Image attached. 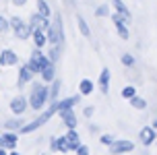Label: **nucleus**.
<instances>
[{
	"instance_id": "1",
	"label": "nucleus",
	"mask_w": 157,
	"mask_h": 155,
	"mask_svg": "<svg viewBox=\"0 0 157 155\" xmlns=\"http://www.w3.org/2000/svg\"><path fill=\"white\" fill-rule=\"evenodd\" d=\"M48 97H50L48 87H46V85H37V83H33L31 95H29V106H31V110H41L44 106H46Z\"/></svg>"
},
{
	"instance_id": "2",
	"label": "nucleus",
	"mask_w": 157,
	"mask_h": 155,
	"mask_svg": "<svg viewBox=\"0 0 157 155\" xmlns=\"http://www.w3.org/2000/svg\"><path fill=\"white\" fill-rule=\"evenodd\" d=\"M56 112H58V101H54V103L50 106V110H48V112H44V114H41L39 118H35V120H31L29 124H25L23 128H21V132H23V134H27V132H31V130H37L39 126H44V124H46L48 120H50V118L54 116Z\"/></svg>"
},
{
	"instance_id": "3",
	"label": "nucleus",
	"mask_w": 157,
	"mask_h": 155,
	"mask_svg": "<svg viewBox=\"0 0 157 155\" xmlns=\"http://www.w3.org/2000/svg\"><path fill=\"white\" fill-rule=\"evenodd\" d=\"M46 33H48V44H52V46L62 44L64 33H62V21H60V15L54 17V23H50V27H48Z\"/></svg>"
},
{
	"instance_id": "4",
	"label": "nucleus",
	"mask_w": 157,
	"mask_h": 155,
	"mask_svg": "<svg viewBox=\"0 0 157 155\" xmlns=\"http://www.w3.org/2000/svg\"><path fill=\"white\" fill-rule=\"evenodd\" d=\"M10 29H13V33H15L19 39H27L29 35H33L31 27L25 23L21 17H13V19H10Z\"/></svg>"
},
{
	"instance_id": "5",
	"label": "nucleus",
	"mask_w": 157,
	"mask_h": 155,
	"mask_svg": "<svg viewBox=\"0 0 157 155\" xmlns=\"http://www.w3.org/2000/svg\"><path fill=\"white\" fill-rule=\"evenodd\" d=\"M44 62H46V56H44V52H41V48H35V50L31 52V56H29V60H27V66L31 68L33 75H39Z\"/></svg>"
},
{
	"instance_id": "6",
	"label": "nucleus",
	"mask_w": 157,
	"mask_h": 155,
	"mask_svg": "<svg viewBox=\"0 0 157 155\" xmlns=\"http://www.w3.org/2000/svg\"><path fill=\"white\" fill-rule=\"evenodd\" d=\"M130 151H134V143H132V141L116 139L110 145V153L112 155H124V153H130Z\"/></svg>"
},
{
	"instance_id": "7",
	"label": "nucleus",
	"mask_w": 157,
	"mask_h": 155,
	"mask_svg": "<svg viewBox=\"0 0 157 155\" xmlns=\"http://www.w3.org/2000/svg\"><path fill=\"white\" fill-rule=\"evenodd\" d=\"M39 77L44 79V83H52L56 81V68H54V62L50 60L46 56V62H44V66H41V72H39Z\"/></svg>"
},
{
	"instance_id": "8",
	"label": "nucleus",
	"mask_w": 157,
	"mask_h": 155,
	"mask_svg": "<svg viewBox=\"0 0 157 155\" xmlns=\"http://www.w3.org/2000/svg\"><path fill=\"white\" fill-rule=\"evenodd\" d=\"M112 21H114V27H116V31H118V35L122 39H128L130 37V33H128V29H126V21H124V17H120L118 13H114L112 15Z\"/></svg>"
},
{
	"instance_id": "9",
	"label": "nucleus",
	"mask_w": 157,
	"mask_h": 155,
	"mask_svg": "<svg viewBox=\"0 0 157 155\" xmlns=\"http://www.w3.org/2000/svg\"><path fill=\"white\" fill-rule=\"evenodd\" d=\"M27 106H29V101L25 99L23 95H17V97L10 99V112L17 114V116H19V114H23L25 110H27Z\"/></svg>"
},
{
	"instance_id": "10",
	"label": "nucleus",
	"mask_w": 157,
	"mask_h": 155,
	"mask_svg": "<svg viewBox=\"0 0 157 155\" xmlns=\"http://www.w3.org/2000/svg\"><path fill=\"white\" fill-rule=\"evenodd\" d=\"M139 139H141V143L145 145V147H149V145H153L157 139L155 130L151 128V126H145V128H141V132H139Z\"/></svg>"
},
{
	"instance_id": "11",
	"label": "nucleus",
	"mask_w": 157,
	"mask_h": 155,
	"mask_svg": "<svg viewBox=\"0 0 157 155\" xmlns=\"http://www.w3.org/2000/svg\"><path fill=\"white\" fill-rule=\"evenodd\" d=\"M52 151H58V153H68V151H72L71 143L66 141V137H58V139H52Z\"/></svg>"
},
{
	"instance_id": "12",
	"label": "nucleus",
	"mask_w": 157,
	"mask_h": 155,
	"mask_svg": "<svg viewBox=\"0 0 157 155\" xmlns=\"http://www.w3.org/2000/svg\"><path fill=\"white\" fill-rule=\"evenodd\" d=\"M58 114H60V118H62V122H64L66 128H77V116H75L72 108L62 110V112H58Z\"/></svg>"
},
{
	"instance_id": "13",
	"label": "nucleus",
	"mask_w": 157,
	"mask_h": 155,
	"mask_svg": "<svg viewBox=\"0 0 157 155\" xmlns=\"http://www.w3.org/2000/svg\"><path fill=\"white\" fill-rule=\"evenodd\" d=\"M0 62H2V66H15L19 62V56L13 50H2L0 52Z\"/></svg>"
},
{
	"instance_id": "14",
	"label": "nucleus",
	"mask_w": 157,
	"mask_h": 155,
	"mask_svg": "<svg viewBox=\"0 0 157 155\" xmlns=\"http://www.w3.org/2000/svg\"><path fill=\"white\" fill-rule=\"evenodd\" d=\"M97 85H99V91H101V93H108V91H110V68H103L101 70Z\"/></svg>"
},
{
	"instance_id": "15",
	"label": "nucleus",
	"mask_w": 157,
	"mask_h": 155,
	"mask_svg": "<svg viewBox=\"0 0 157 155\" xmlns=\"http://www.w3.org/2000/svg\"><path fill=\"white\" fill-rule=\"evenodd\" d=\"M31 79H33V72H31V68H29L27 64H23V66H21V70H19V87L27 85V83H29Z\"/></svg>"
},
{
	"instance_id": "16",
	"label": "nucleus",
	"mask_w": 157,
	"mask_h": 155,
	"mask_svg": "<svg viewBox=\"0 0 157 155\" xmlns=\"http://www.w3.org/2000/svg\"><path fill=\"white\" fill-rule=\"evenodd\" d=\"M64 137H66V141L71 143V147L75 149V151H77L78 147H81V137H78V132L75 130V128H68V132H66Z\"/></svg>"
},
{
	"instance_id": "17",
	"label": "nucleus",
	"mask_w": 157,
	"mask_h": 155,
	"mask_svg": "<svg viewBox=\"0 0 157 155\" xmlns=\"http://www.w3.org/2000/svg\"><path fill=\"white\" fill-rule=\"evenodd\" d=\"M114 8H116V13L120 17H124L126 23H130V10L126 8V4L122 2V0H114Z\"/></svg>"
},
{
	"instance_id": "18",
	"label": "nucleus",
	"mask_w": 157,
	"mask_h": 155,
	"mask_svg": "<svg viewBox=\"0 0 157 155\" xmlns=\"http://www.w3.org/2000/svg\"><path fill=\"white\" fill-rule=\"evenodd\" d=\"M2 139H4V147H6V149H15L17 143H19V137H17V132H13V130L4 132Z\"/></svg>"
},
{
	"instance_id": "19",
	"label": "nucleus",
	"mask_w": 157,
	"mask_h": 155,
	"mask_svg": "<svg viewBox=\"0 0 157 155\" xmlns=\"http://www.w3.org/2000/svg\"><path fill=\"white\" fill-rule=\"evenodd\" d=\"M31 37H33V41H35V46H37V48H44L48 44V33L44 29H35Z\"/></svg>"
},
{
	"instance_id": "20",
	"label": "nucleus",
	"mask_w": 157,
	"mask_h": 155,
	"mask_svg": "<svg viewBox=\"0 0 157 155\" xmlns=\"http://www.w3.org/2000/svg\"><path fill=\"white\" fill-rule=\"evenodd\" d=\"M78 91H81V95H91V93H93V81H91V79H81Z\"/></svg>"
},
{
	"instance_id": "21",
	"label": "nucleus",
	"mask_w": 157,
	"mask_h": 155,
	"mask_svg": "<svg viewBox=\"0 0 157 155\" xmlns=\"http://www.w3.org/2000/svg\"><path fill=\"white\" fill-rule=\"evenodd\" d=\"M37 13L44 17V19H50V17H52V10H50L46 0H37Z\"/></svg>"
},
{
	"instance_id": "22",
	"label": "nucleus",
	"mask_w": 157,
	"mask_h": 155,
	"mask_svg": "<svg viewBox=\"0 0 157 155\" xmlns=\"http://www.w3.org/2000/svg\"><path fill=\"white\" fill-rule=\"evenodd\" d=\"M77 101H78V95H75V97H66V99L58 101V112H62V110H68V108H72V106H75Z\"/></svg>"
},
{
	"instance_id": "23",
	"label": "nucleus",
	"mask_w": 157,
	"mask_h": 155,
	"mask_svg": "<svg viewBox=\"0 0 157 155\" xmlns=\"http://www.w3.org/2000/svg\"><path fill=\"white\" fill-rule=\"evenodd\" d=\"M4 126H6V130H21V128H23L25 124L21 122V118H15V120H6V124H4Z\"/></svg>"
},
{
	"instance_id": "24",
	"label": "nucleus",
	"mask_w": 157,
	"mask_h": 155,
	"mask_svg": "<svg viewBox=\"0 0 157 155\" xmlns=\"http://www.w3.org/2000/svg\"><path fill=\"white\" fill-rule=\"evenodd\" d=\"M130 106L132 108H136V110H147V101L143 99V97H139V95H134V97H130Z\"/></svg>"
},
{
	"instance_id": "25",
	"label": "nucleus",
	"mask_w": 157,
	"mask_h": 155,
	"mask_svg": "<svg viewBox=\"0 0 157 155\" xmlns=\"http://www.w3.org/2000/svg\"><path fill=\"white\" fill-rule=\"evenodd\" d=\"M77 23H78V29H81V35H85V37H89V35H91V29H89V25H87V21L83 19V17H77Z\"/></svg>"
},
{
	"instance_id": "26",
	"label": "nucleus",
	"mask_w": 157,
	"mask_h": 155,
	"mask_svg": "<svg viewBox=\"0 0 157 155\" xmlns=\"http://www.w3.org/2000/svg\"><path fill=\"white\" fill-rule=\"evenodd\" d=\"M134 95H136V89H134L132 85H126L124 89H122V97H124V99H130Z\"/></svg>"
},
{
	"instance_id": "27",
	"label": "nucleus",
	"mask_w": 157,
	"mask_h": 155,
	"mask_svg": "<svg viewBox=\"0 0 157 155\" xmlns=\"http://www.w3.org/2000/svg\"><path fill=\"white\" fill-rule=\"evenodd\" d=\"M58 91H60V81H52V93H50V103H54L56 95H58Z\"/></svg>"
},
{
	"instance_id": "28",
	"label": "nucleus",
	"mask_w": 157,
	"mask_h": 155,
	"mask_svg": "<svg viewBox=\"0 0 157 155\" xmlns=\"http://www.w3.org/2000/svg\"><path fill=\"white\" fill-rule=\"evenodd\" d=\"M60 46H62V44H58V46H52V50H50V56H48V58H50L52 62L58 60V56H60Z\"/></svg>"
},
{
	"instance_id": "29",
	"label": "nucleus",
	"mask_w": 157,
	"mask_h": 155,
	"mask_svg": "<svg viewBox=\"0 0 157 155\" xmlns=\"http://www.w3.org/2000/svg\"><path fill=\"white\" fill-rule=\"evenodd\" d=\"M122 64H124V66H132V64H134V58L130 54H122Z\"/></svg>"
},
{
	"instance_id": "30",
	"label": "nucleus",
	"mask_w": 157,
	"mask_h": 155,
	"mask_svg": "<svg viewBox=\"0 0 157 155\" xmlns=\"http://www.w3.org/2000/svg\"><path fill=\"white\" fill-rule=\"evenodd\" d=\"M8 27H10V21H6L4 17H0V33H4Z\"/></svg>"
},
{
	"instance_id": "31",
	"label": "nucleus",
	"mask_w": 157,
	"mask_h": 155,
	"mask_svg": "<svg viewBox=\"0 0 157 155\" xmlns=\"http://www.w3.org/2000/svg\"><path fill=\"white\" fill-rule=\"evenodd\" d=\"M114 141H116V139H114L112 134H103V137H101V143H103V145H108V147H110Z\"/></svg>"
},
{
	"instance_id": "32",
	"label": "nucleus",
	"mask_w": 157,
	"mask_h": 155,
	"mask_svg": "<svg viewBox=\"0 0 157 155\" xmlns=\"http://www.w3.org/2000/svg\"><path fill=\"white\" fill-rule=\"evenodd\" d=\"M95 13H97V17H105L108 15V13H110V8L105 6V4H103V6H99L97 8V10H95Z\"/></svg>"
},
{
	"instance_id": "33",
	"label": "nucleus",
	"mask_w": 157,
	"mask_h": 155,
	"mask_svg": "<svg viewBox=\"0 0 157 155\" xmlns=\"http://www.w3.org/2000/svg\"><path fill=\"white\" fill-rule=\"evenodd\" d=\"M77 155H89V147H87V145H81V147L77 149Z\"/></svg>"
},
{
	"instance_id": "34",
	"label": "nucleus",
	"mask_w": 157,
	"mask_h": 155,
	"mask_svg": "<svg viewBox=\"0 0 157 155\" xmlns=\"http://www.w3.org/2000/svg\"><path fill=\"white\" fill-rule=\"evenodd\" d=\"M13 2H15L17 6H23V4H25V2H27V0H13Z\"/></svg>"
},
{
	"instance_id": "35",
	"label": "nucleus",
	"mask_w": 157,
	"mask_h": 155,
	"mask_svg": "<svg viewBox=\"0 0 157 155\" xmlns=\"http://www.w3.org/2000/svg\"><path fill=\"white\" fill-rule=\"evenodd\" d=\"M85 116H93V108H87L85 110Z\"/></svg>"
},
{
	"instance_id": "36",
	"label": "nucleus",
	"mask_w": 157,
	"mask_h": 155,
	"mask_svg": "<svg viewBox=\"0 0 157 155\" xmlns=\"http://www.w3.org/2000/svg\"><path fill=\"white\" fill-rule=\"evenodd\" d=\"M0 155H8L6 153V147H0Z\"/></svg>"
},
{
	"instance_id": "37",
	"label": "nucleus",
	"mask_w": 157,
	"mask_h": 155,
	"mask_svg": "<svg viewBox=\"0 0 157 155\" xmlns=\"http://www.w3.org/2000/svg\"><path fill=\"white\" fill-rule=\"evenodd\" d=\"M8 155H21V153H19V151H15V149H10V153H8Z\"/></svg>"
},
{
	"instance_id": "38",
	"label": "nucleus",
	"mask_w": 157,
	"mask_h": 155,
	"mask_svg": "<svg viewBox=\"0 0 157 155\" xmlns=\"http://www.w3.org/2000/svg\"><path fill=\"white\" fill-rule=\"evenodd\" d=\"M0 147H4V139H2V134H0Z\"/></svg>"
},
{
	"instance_id": "39",
	"label": "nucleus",
	"mask_w": 157,
	"mask_h": 155,
	"mask_svg": "<svg viewBox=\"0 0 157 155\" xmlns=\"http://www.w3.org/2000/svg\"><path fill=\"white\" fill-rule=\"evenodd\" d=\"M0 66H2V62H0Z\"/></svg>"
}]
</instances>
